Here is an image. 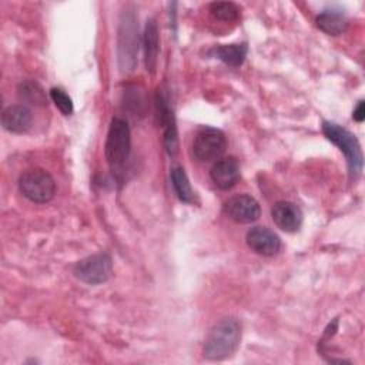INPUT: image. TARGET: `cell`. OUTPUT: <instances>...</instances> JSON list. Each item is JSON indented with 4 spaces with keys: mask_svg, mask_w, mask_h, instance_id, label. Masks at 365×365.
Here are the masks:
<instances>
[{
    "mask_svg": "<svg viewBox=\"0 0 365 365\" xmlns=\"http://www.w3.org/2000/svg\"><path fill=\"white\" fill-rule=\"evenodd\" d=\"M225 215L240 224H248L258 220L261 210L258 201L248 194H238L228 198L224 204Z\"/></svg>",
    "mask_w": 365,
    "mask_h": 365,
    "instance_id": "8",
    "label": "cell"
},
{
    "mask_svg": "<svg viewBox=\"0 0 365 365\" xmlns=\"http://www.w3.org/2000/svg\"><path fill=\"white\" fill-rule=\"evenodd\" d=\"M130 148H131V135H130V127L127 121L118 117L113 118L107 133L104 153H106V160L108 163V167L117 178L121 177L125 168L127 160L130 157Z\"/></svg>",
    "mask_w": 365,
    "mask_h": 365,
    "instance_id": "2",
    "label": "cell"
},
{
    "mask_svg": "<svg viewBox=\"0 0 365 365\" xmlns=\"http://www.w3.org/2000/svg\"><path fill=\"white\" fill-rule=\"evenodd\" d=\"M352 118H354L355 121H358V123L364 121V118H365V103H364V100H361V101L358 103V106L355 107V110H354V113H352Z\"/></svg>",
    "mask_w": 365,
    "mask_h": 365,
    "instance_id": "20",
    "label": "cell"
},
{
    "mask_svg": "<svg viewBox=\"0 0 365 365\" xmlns=\"http://www.w3.org/2000/svg\"><path fill=\"white\" fill-rule=\"evenodd\" d=\"M247 245L257 254L271 257L279 251L281 241L278 235L267 227H254L245 235Z\"/></svg>",
    "mask_w": 365,
    "mask_h": 365,
    "instance_id": "9",
    "label": "cell"
},
{
    "mask_svg": "<svg viewBox=\"0 0 365 365\" xmlns=\"http://www.w3.org/2000/svg\"><path fill=\"white\" fill-rule=\"evenodd\" d=\"M317 27L319 30H322L327 34L331 36H338L342 31H345L346 26H348V20L345 17L344 13L336 11V10H325L322 13H319L315 19Z\"/></svg>",
    "mask_w": 365,
    "mask_h": 365,
    "instance_id": "14",
    "label": "cell"
},
{
    "mask_svg": "<svg viewBox=\"0 0 365 365\" xmlns=\"http://www.w3.org/2000/svg\"><path fill=\"white\" fill-rule=\"evenodd\" d=\"M137 26L133 13L124 14L118 31V60L123 71H131L135 66Z\"/></svg>",
    "mask_w": 365,
    "mask_h": 365,
    "instance_id": "7",
    "label": "cell"
},
{
    "mask_svg": "<svg viewBox=\"0 0 365 365\" xmlns=\"http://www.w3.org/2000/svg\"><path fill=\"white\" fill-rule=\"evenodd\" d=\"M217 57L231 67H238L244 63L247 56V44H224L215 48Z\"/></svg>",
    "mask_w": 365,
    "mask_h": 365,
    "instance_id": "16",
    "label": "cell"
},
{
    "mask_svg": "<svg viewBox=\"0 0 365 365\" xmlns=\"http://www.w3.org/2000/svg\"><path fill=\"white\" fill-rule=\"evenodd\" d=\"M160 43H158V29L154 19L147 20L144 29V64L150 74L155 73L158 60Z\"/></svg>",
    "mask_w": 365,
    "mask_h": 365,
    "instance_id": "13",
    "label": "cell"
},
{
    "mask_svg": "<svg viewBox=\"0 0 365 365\" xmlns=\"http://www.w3.org/2000/svg\"><path fill=\"white\" fill-rule=\"evenodd\" d=\"M211 14L221 21H235L240 17V7L232 1H214L210 4Z\"/></svg>",
    "mask_w": 365,
    "mask_h": 365,
    "instance_id": "18",
    "label": "cell"
},
{
    "mask_svg": "<svg viewBox=\"0 0 365 365\" xmlns=\"http://www.w3.org/2000/svg\"><path fill=\"white\" fill-rule=\"evenodd\" d=\"M272 221L285 232H295L302 224L301 208L291 201H278L271 208Z\"/></svg>",
    "mask_w": 365,
    "mask_h": 365,
    "instance_id": "10",
    "label": "cell"
},
{
    "mask_svg": "<svg viewBox=\"0 0 365 365\" xmlns=\"http://www.w3.org/2000/svg\"><path fill=\"white\" fill-rule=\"evenodd\" d=\"M111 272H113V262L110 255L106 252L86 257L74 265V275L80 281L91 285L106 282L111 277Z\"/></svg>",
    "mask_w": 365,
    "mask_h": 365,
    "instance_id": "6",
    "label": "cell"
},
{
    "mask_svg": "<svg viewBox=\"0 0 365 365\" xmlns=\"http://www.w3.org/2000/svg\"><path fill=\"white\" fill-rule=\"evenodd\" d=\"M50 97L53 100V103L56 104V107L64 114V115H70L73 113V101L68 97V94L57 87H53L50 90Z\"/></svg>",
    "mask_w": 365,
    "mask_h": 365,
    "instance_id": "19",
    "label": "cell"
},
{
    "mask_svg": "<svg viewBox=\"0 0 365 365\" xmlns=\"http://www.w3.org/2000/svg\"><path fill=\"white\" fill-rule=\"evenodd\" d=\"M33 121V115L30 108L23 104L9 106L1 113V125L4 130L16 134L26 133Z\"/></svg>",
    "mask_w": 365,
    "mask_h": 365,
    "instance_id": "12",
    "label": "cell"
},
{
    "mask_svg": "<svg viewBox=\"0 0 365 365\" xmlns=\"http://www.w3.org/2000/svg\"><path fill=\"white\" fill-rule=\"evenodd\" d=\"M170 177H171V184H173V188H174L177 197L182 202H192L194 201V191L191 188L190 180H188L184 168L180 167V165H174L171 168Z\"/></svg>",
    "mask_w": 365,
    "mask_h": 365,
    "instance_id": "15",
    "label": "cell"
},
{
    "mask_svg": "<svg viewBox=\"0 0 365 365\" xmlns=\"http://www.w3.org/2000/svg\"><path fill=\"white\" fill-rule=\"evenodd\" d=\"M19 190L27 200L43 204L48 202L54 197L56 182L47 171L41 168H31L20 175Z\"/></svg>",
    "mask_w": 365,
    "mask_h": 365,
    "instance_id": "4",
    "label": "cell"
},
{
    "mask_svg": "<svg viewBox=\"0 0 365 365\" xmlns=\"http://www.w3.org/2000/svg\"><path fill=\"white\" fill-rule=\"evenodd\" d=\"M17 91H19V97L29 104H34V106H46L47 104L46 91L43 90V87L38 83H36L33 80L21 81L17 87Z\"/></svg>",
    "mask_w": 365,
    "mask_h": 365,
    "instance_id": "17",
    "label": "cell"
},
{
    "mask_svg": "<svg viewBox=\"0 0 365 365\" xmlns=\"http://www.w3.org/2000/svg\"><path fill=\"white\" fill-rule=\"evenodd\" d=\"M210 175L218 188L228 190L234 187L240 178V164L234 157L218 158L212 165Z\"/></svg>",
    "mask_w": 365,
    "mask_h": 365,
    "instance_id": "11",
    "label": "cell"
},
{
    "mask_svg": "<svg viewBox=\"0 0 365 365\" xmlns=\"http://www.w3.org/2000/svg\"><path fill=\"white\" fill-rule=\"evenodd\" d=\"M227 148V138L222 131L211 127L201 128L192 141V154L198 161L208 163L218 160Z\"/></svg>",
    "mask_w": 365,
    "mask_h": 365,
    "instance_id": "5",
    "label": "cell"
},
{
    "mask_svg": "<svg viewBox=\"0 0 365 365\" xmlns=\"http://www.w3.org/2000/svg\"><path fill=\"white\" fill-rule=\"evenodd\" d=\"M322 133L331 143H334L344 153L345 160L348 163L349 177L354 180L358 178L362 171L364 155L356 137L346 128L331 121L322 123Z\"/></svg>",
    "mask_w": 365,
    "mask_h": 365,
    "instance_id": "3",
    "label": "cell"
},
{
    "mask_svg": "<svg viewBox=\"0 0 365 365\" xmlns=\"http://www.w3.org/2000/svg\"><path fill=\"white\" fill-rule=\"evenodd\" d=\"M241 327L234 318H224L208 332L202 354L210 361H222L231 356L240 345Z\"/></svg>",
    "mask_w": 365,
    "mask_h": 365,
    "instance_id": "1",
    "label": "cell"
}]
</instances>
